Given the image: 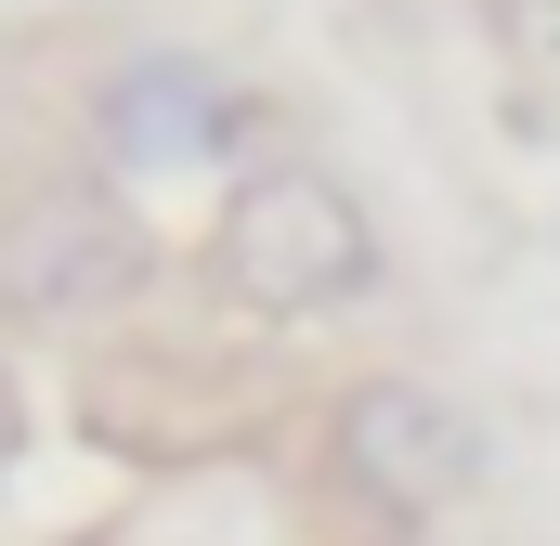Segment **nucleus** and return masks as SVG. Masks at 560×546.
<instances>
[{"label": "nucleus", "instance_id": "2", "mask_svg": "<svg viewBox=\"0 0 560 546\" xmlns=\"http://www.w3.org/2000/svg\"><path fill=\"white\" fill-rule=\"evenodd\" d=\"M313 495L352 508L365 534H443L469 495H482V416L456 404L443 378L405 365H365L313 404Z\"/></svg>", "mask_w": 560, "mask_h": 546}, {"label": "nucleus", "instance_id": "1", "mask_svg": "<svg viewBox=\"0 0 560 546\" xmlns=\"http://www.w3.org/2000/svg\"><path fill=\"white\" fill-rule=\"evenodd\" d=\"M378 209L326 169V156H261V169H235L222 182V209H209V286L248 312V325H339V312H365L378 299Z\"/></svg>", "mask_w": 560, "mask_h": 546}, {"label": "nucleus", "instance_id": "4", "mask_svg": "<svg viewBox=\"0 0 560 546\" xmlns=\"http://www.w3.org/2000/svg\"><path fill=\"white\" fill-rule=\"evenodd\" d=\"M156 286V222L131 209V182L79 169V182H39L13 222H0V312L39 325V339H79V325H118Z\"/></svg>", "mask_w": 560, "mask_h": 546}, {"label": "nucleus", "instance_id": "3", "mask_svg": "<svg viewBox=\"0 0 560 546\" xmlns=\"http://www.w3.org/2000/svg\"><path fill=\"white\" fill-rule=\"evenodd\" d=\"M79 131L105 156V182H235V169L275 156V105H261L222 52L143 39V52H118V66L79 92Z\"/></svg>", "mask_w": 560, "mask_h": 546}]
</instances>
